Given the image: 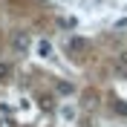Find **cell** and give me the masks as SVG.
Segmentation results:
<instances>
[{
  "instance_id": "6",
  "label": "cell",
  "mask_w": 127,
  "mask_h": 127,
  "mask_svg": "<svg viewBox=\"0 0 127 127\" xmlns=\"http://www.w3.org/2000/svg\"><path fill=\"white\" fill-rule=\"evenodd\" d=\"M58 93H64V95H66V93H72V84H66V81H61V84H58Z\"/></svg>"
},
{
  "instance_id": "9",
  "label": "cell",
  "mask_w": 127,
  "mask_h": 127,
  "mask_svg": "<svg viewBox=\"0 0 127 127\" xmlns=\"http://www.w3.org/2000/svg\"><path fill=\"white\" fill-rule=\"evenodd\" d=\"M3 75H6V66H3V64H0V78H3Z\"/></svg>"
},
{
  "instance_id": "2",
  "label": "cell",
  "mask_w": 127,
  "mask_h": 127,
  "mask_svg": "<svg viewBox=\"0 0 127 127\" xmlns=\"http://www.w3.org/2000/svg\"><path fill=\"white\" fill-rule=\"evenodd\" d=\"M116 75L127 78V52H121V55L116 58Z\"/></svg>"
},
{
  "instance_id": "5",
  "label": "cell",
  "mask_w": 127,
  "mask_h": 127,
  "mask_svg": "<svg viewBox=\"0 0 127 127\" xmlns=\"http://www.w3.org/2000/svg\"><path fill=\"white\" fill-rule=\"evenodd\" d=\"M40 107H43V110H52V107H55V101H52L49 95H43V98H40Z\"/></svg>"
},
{
  "instance_id": "7",
  "label": "cell",
  "mask_w": 127,
  "mask_h": 127,
  "mask_svg": "<svg viewBox=\"0 0 127 127\" xmlns=\"http://www.w3.org/2000/svg\"><path fill=\"white\" fill-rule=\"evenodd\" d=\"M116 113H119V116H127V104L124 101H116Z\"/></svg>"
},
{
  "instance_id": "4",
  "label": "cell",
  "mask_w": 127,
  "mask_h": 127,
  "mask_svg": "<svg viewBox=\"0 0 127 127\" xmlns=\"http://www.w3.org/2000/svg\"><path fill=\"white\" fill-rule=\"evenodd\" d=\"M38 52H40V58H49V55H52V43H49V40H40Z\"/></svg>"
},
{
  "instance_id": "8",
  "label": "cell",
  "mask_w": 127,
  "mask_h": 127,
  "mask_svg": "<svg viewBox=\"0 0 127 127\" xmlns=\"http://www.w3.org/2000/svg\"><path fill=\"white\" fill-rule=\"evenodd\" d=\"M0 127H15V121L12 119H0Z\"/></svg>"
},
{
  "instance_id": "3",
  "label": "cell",
  "mask_w": 127,
  "mask_h": 127,
  "mask_svg": "<svg viewBox=\"0 0 127 127\" xmlns=\"http://www.w3.org/2000/svg\"><path fill=\"white\" fill-rule=\"evenodd\" d=\"M66 49H69V52H84V49H87V40L84 38H69Z\"/></svg>"
},
{
  "instance_id": "1",
  "label": "cell",
  "mask_w": 127,
  "mask_h": 127,
  "mask_svg": "<svg viewBox=\"0 0 127 127\" xmlns=\"http://www.w3.org/2000/svg\"><path fill=\"white\" fill-rule=\"evenodd\" d=\"M29 32H15L12 35V46H15V52H29Z\"/></svg>"
}]
</instances>
